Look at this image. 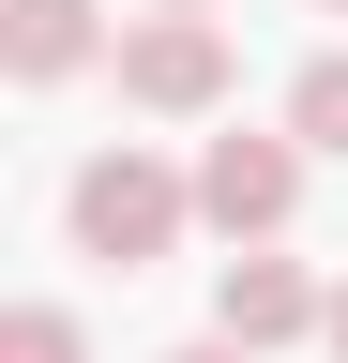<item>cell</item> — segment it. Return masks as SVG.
Instances as JSON below:
<instances>
[{"instance_id": "cell-1", "label": "cell", "mask_w": 348, "mask_h": 363, "mask_svg": "<svg viewBox=\"0 0 348 363\" xmlns=\"http://www.w3.org/2000/svg\"><path fill=\"white\" fill-rule=\"evenodd\" d=\"M182 227H197V182L182 167H152V152H91V167H76V242H91V257L152 272Z\"/></svg>"}, {"instance_id": "cell-2", "label": "cell", "mask_w": 348, "mask_h": 363, "mask_svg": "<svg viewBox=\"0 0 348 363\" xmlns=\"http://www.w3.org/2000/svg\"><path fill=\"white\" fill-rule=\"evenodd\" d=\"M197 212L257 257V242L303 212V136H212V152H197Z\"/></svg>"}, {"instance_id": "cell-3", "label": "cell", "mask_w": 348, "mask_h": 363, "mask_svg": "<svg viewBox=\"0 0 348 363\" xmlns=\"http://www.w3.org/2000/svg\"><path fill=\"white\" fill-rule=\"evenodd\" d=\"M121 91H137L152 121L228 106V30H212V16H137V30H121Z\"/></svg>"}, {"instance_id": "cell-4", "label": "cell", "mask_w": 348, "mask_h": 363, "mask_svg": "<svg viewBox=\"0 0 348 363\" xmlns=\"http://www.w3.org/2000/svg\"><path fill=\"white\" fill-rule=\"evenodd\" d=\"M303 333H333V303L318 288H303V272L288 257H228V288H212V348H303Z\"/></svg>"}, {"instance_id": "cell-5", "label": "cell", "mask_w": 348, "mask_h": 363, "mask_svg": "<svg viewBox=\"0 0 348 363\" xmlns=\"http://www.w3.org/2000/svg\"><path fill=\"white\" fill-rule=\"evenodd\" d=\"M0 61L46 91V76H76V61H106V16H91V0H0Z\"/></svg>"}, {"instance_id": "cell-6", "label": "cell", "mask_w": 348, "mask_h": 363, "mask_svg": "<svg viewBox=\"0 0 348 363\" xmlns=\"http://www.w3.org/2000/svg\"><path fill=\"white\" fill-rule=\"evenodd\" d=\"M288 136L303 152H348V45H318V61L288 76Z\"/></svg>"}, {"instance_id": "cell-7", "label": "cell", "mask_w": 348, "mask_h": 363, "mask_svg": "<svg viewBox=\"0 0 348 363\" xmlns=\"http://www.w3.org/2000/svg\"><path fill=\"white\" fill-rule=\"evenodd\" d=\"M0 363H91V333H76L61 303H16L0 318Z\"/></svg>"}, {"instance_id": "cell-8", "label": "cell", "mask_w": 348, "mask_h": 363, "mask_svg": "<svg viewBox=\"0 0 348 363\" xmlns=\"http://www.w3.org/2000/svg\"><path fill=\"white\" fill-rule=\"evenodd\" d=\"M167 363H242V348H167Z\"/></svg>"}, {"instance_id": "cell-9", "label": "cell", "mask_w": 348, "mask_h": 363, "mask_svg": "<svg viewBox=\"0 0 348 363\" xmlns=\"http://www.w3.org/2000/svg\"><path fill=\"white\" fill-rule=\"evenodd\" d=\"M333 363H348V288H333Z\"/></svg>"}, {"instance_id": "cell-10", "label": "cell", "mask_w": 348, "mask_h": 363, "mask_svg": "<svg viewBox=\"0 0 348 363\" xmlns=\"http://www.w3.org/2000/svg\"><path fill=\"white\" fill-rule=\"evenodd\" d=\"M167 16H212V0H167Z\"/></svg>"}, {"instance_id": "cell-11", "label": "cell", "mask_w": 348, "mask_h": 363, "mask_svg": "<svg viewBox=\"0 0 348 363\" xmlns=\"http://www.w3.org/2000/svg\"><path fill=\"white\" fill-rule=\"evenodd\" d=\"M318 16H348V0H318Z\"/></svg>"}]
</instances>
